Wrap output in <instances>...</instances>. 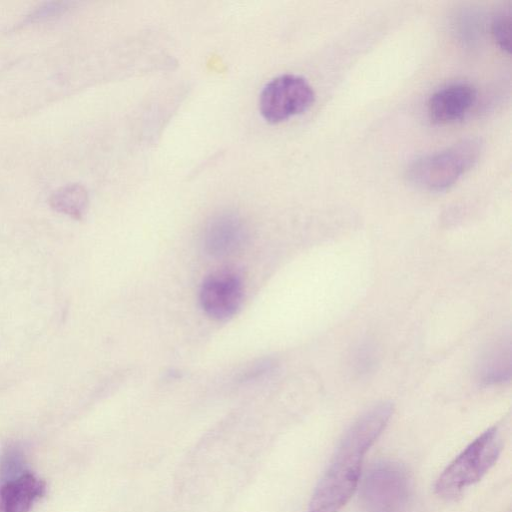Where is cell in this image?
<instances>
[{
	"instance_id": "obj_7",
	"label": "cell",
	"mask_w": 512,
	"mask_h": 512,
	"mask_svg": "<svg viewBox=\"0 0 512 512\" xmlns=\"http://www.w3.org/2000/svg\"><path fill=\"white\" fill-rule=\"evenodd\" d=\"M45 491V482L27 469L0 473V512H29Z\"/></svg>"
},
{
	"instance_id": "obj_2",
	"label": "cell",
	"mask_w": 512,
	"mask_h": 512,
	"mask_svg": "<svg viewBox=\"0 0 512 512\" xmlns=\"http://www.w3.org/2000/svg\"><path fill=\"white\" fill-rule=\"evenodd\" d=\"M482 146L480 139L467 138L445 150L422 156L408 167L407 179L427 191L446 190L476 164Z\"/></svg>"
},
{
	"instance_id": "obj_6",
	"label": "cell",
	"mask_w": 512,
	"mask_h": 512,
	"mask_svg": "<svg viewBox=\"0 0 512 512\" xmlns=\"http://www.w3.org/2000/svg\"><path fill=\"white\" fill-rule=\"evenodd\" d=\"M243 284L233 271L221 270L207 276L200 288L199 301L204 312L216 320H227L239 310Z\"/></svg>"
},
{
	"instance_id": "obj_1",
	"label": "cell",
	"mask_w": 512,
	"mask_h": 512,
	"mask_svg": "<svg viewBox=\"0 0 512 512\" xmlns=\"http://www.w3.org/2000/svg\"><path fill=\"white\" fill-rule=\"evenodd\" d=\"M393 412L389 402L364 412L343 440L311 498L309 512H339L354 493L365 453L385 428Z\"/></svg>"
},
{
	"instance_id": "obj_3",
	"label": "cell",
	"mask_w": 512,
	"mask_h": 512,
	"mask_svg": "<svg viewBox=\"0 0 512 512\" xmlns=\"http://www.w3.org/2000/svg\"><path fill=\"white\" fill-rule=\"evenodd\" d=\"M502 443L496 427L481 434L440 475L435 485L437 494L445 499H454L479 481L496 462Z\"/></svg>"
},
{
	"instance_id": "obj_10",
	"label": "cell",
	"mask_w": 512,
	"mask_h": 512,
	"mask_svg": "<svg viewBox=\"0 0 512 512\" xmlns=\"http://www.w3.org/2000/svg\"><path fill=\"white\" fill-rule=\"evenodd\" d=\"M477 375L479 381L485 385L503 383L510 379V337L497 340L483 352L478 363Z\"/></svg>"
},
{
	"instance_id": "obj_9",
	"label": "cell",
	"mask_w": 512,
	"mask_h": 512,
	"mask_svg": "<svg viewBox=\"0 0 512 512\" xmlns=\"http://www.w3.org/2000/svg\"><path fill=\"white\" fill-rule=\"evenodd\" d=\"M244 238L245 227L241 219L231 213L220 214L205 228L204 249L213 257H224L238 250Z\"/></svg>"
},
{
	"instance_id": "obj_13",
	"label": "cell",
	"mask_w": 512,
	"mask_h": 512,
	"mask_svg": "<svg viewBox=\"0 0 512 512\" xmlns=\"http://www.w3.org/2000/svg\"><path fill=\"white\" fill-rule=\"evenodd\" d=\"M376 351L375 347L369 343H361L354 351L353 363L355 371L358 374H367L375 366Z\"/></svg>"
},
{
	"instance_id": "obj_5",
	"label": "cell",
	"mask_w": 512,
	"mask_h": 512,
	"mask_svg": "<svg viewBox=\"0 0 512 512\" xmlns=\"http://www.w3.org/2000/svg\"><path fill=\"white\" fill-rule=\"evenodd\" d=\"M314 101L315 92L304 77L283 74L263 87L259 110L267 122L277 124L304 113Z\"/></svg>"
},
{
	"instance_id": "obj_8",
	"label": "cell",
	"mask_w": 512,
	"mask_h": 512,
	"mask_svg": "<svg viewBox=\"0 0 512 512\" xmlns=\"http://www.w3.org/2000/svg\"><path fill=\"white\" fill-rule=\"evenodd\" d=\"M477 100L476 89L467 83L441 87L429 98L427 111L435 124H449L463 119Z\"/></svg>"
},
{
	"instance_id": "obj_12",
	"label": "cell",
	"mask_w": 512,
	"mask_h": 512,
	"mask_svg": "<svg viewBox=\"0 0 512 512\" xmlns=\"http://www.w3.org/2000/svg\"><path fill=\"white\" fill-rule=\"evenodd\" d=\"M512 13L505 8L496 13L491 23V33L497 45L505 52L511 50Z\"/></svg>"
},
{
	"instance_id": "obj_14",
	"label": "cell",
	"mask_w": 512,
	"mask_h": 512,
	"mask_svg": "<svg viewBox=\"0 0 512 512\" xmlns=\"http://www.w3.org/2000/svg\"><path fill=\"white\" fill-rule=\"evenodd\" d=\"M66 9V3L64 2H49L36 8L31 14L27 15L26 21L35 22L44 18L57 15Z\"/></svg>"
},
{
	"instance_id": "obj_4",
	"label": "cell",
	"mask_w": 512,
	"mask_h": 512,
	"mask_svg": "<svg viewBox=\"0 0 512 512\" xmlns=\"http://www.w3.org/2000/svg\"><path fill=\"white\" fill-rule=\"evenodd\" d=\"M361 496L366 512H406L411 497L409 477L397 463H376L365 475Z\"/></svg>"
},
{
	"instance_id": "obj_11",
	"label": "cell",
	"mask_w": 512,
	"mask_h": 512,
	"mask_svg": "<svg viewBox=\"0 0 512 512\" xmlns=\"http://www.w3.org/2000/svg\"><path fill=\"white\" fill-rule=\"evenodd\" d=\"M88 204L86 189L77 183L60 187L50 197V205L57 211L80 218Z\"/></svg>"
}]
</instances>
